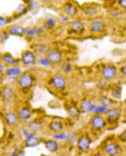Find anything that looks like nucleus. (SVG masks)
Instances as JSON below:
<instances>
[{
	"instance_id": "obj_41",
	"label": "nucleus",
	"mask_w": 126,
	"mask_h": 156,
	"mask_svg": "<svg viewBox=\"0 0 126 156\" xmlns=\"http://www.w3.org/2000/svg\"><path fill=\"white\" fill-rule=\"evenodd\" d=\"M9 23V20L5 17L0 16V27H2Z\"/></svg>"
},
{
	"instance_id": "obj_8",
	"label": "nucleus",
	"mask_w": 126,
	"mask_h": 156,
	"mask_svg": "<svg viewBox=\"0 0 126 156\" xmlns=\"http://www.w3.org/2000/svg\"><path fill=\"white\" fill-rule=\"evenodd\" d=\"M51 65H59L63 60V55L58 48H51L46 55Z\"/></svg>"
},
{
	"instance_id": "obj_49",
	"label": "nucleus",
	"mask_w": 126,
	"mask_h": 156,
	"mask_svg": "<svg viewBox=\"0 0 126 156\" xmlns=\"http://www.w3.org/2000/svg\"><path fill=\"white\" fill-rule=\"evenodd\" d=\"M124 114L126 115V106H125V108H124Z\"/></svg>"
},
{
	"instance_id": "obj_36",
	"label": "nucleus",
	"mask_w": 126,
	"mask_h": 156,
	"mask_svg": "<svg viewBox=\"0 0 126 156\" xmlns=\"http://www.w3.org/2000/svg\"><path fill=\"white\" fill-rule=\"evenodd\" d=\"M80 112V108H77L76 106H70L68 110V113L73 117L77 116Z\"/></svg>"
},
{
	"instance_id": "obj_7",
	"label": "nucleus",
	"mask_w": 126,
	"mask_h": 156,
	"mask_svg": "<svg viewBox=\"0 0 126 156\" xmlns=\"http://www.w3.org/2000/svg\"><path fill=\"white\" fill-rule=\"evenodd\" d=\"M118 73V69L113 64H106L103 66L101 71L102 78L109 81L114 80Z\"/></svg>"
},
{
	"instance_id": "obj_22",
	"label": "nucleus",
	"mask_w": 126,
	"mask_h": 156,
	"mask_svg": "<svg viewBox=\"0 0 126 156\" xmlns=\"http://www.w3.org/2000/svg\"><path fill=\"white\" fill-rule=\"evenodd\" d=\"M2 61L6 65L10 66H18L20 62V59L15 58L10 53H5L2 56Z\"/></svg>"
},
{
	"instance_id": "obj_14",
	"label": "nucleus",
	"mask_w": 126,
	"mask_h": 156,
	"mask_svg": "<svg viewBox=\"0 0 126 156\" xmlns=\"http://www.w3.org/2000/svg\"><path fill=\"white\" fill-rule=\"evenodd\" d=\"M45 31V30L42 27L33 26L24 27V36L30 38H34L42 36L44 34Z\"/></svg>"
},
{
	"instance_id": "obj_43",
	"label": "nucleus",
	"mask_w": 126,
	"mask_h": 156,
	"mask_svg": "<svg viewBox=\"0 0 126 156\" xmlns=\"http://www.w3.org/2000/svg\"><path fill=\"white\" fill-rule=\"evenodd\" d=\"M31 133V132L27 128H26L22 129V134L25 138H27Z\"/></svg>"
},
{
	"instance_id": "obj_50",
	"label": "nucleus",
	"mask_w": 126,
	"mask_h": 156,
	"mask_svg": "<svg viewBox=\"0 0 126 156\" xmlns=\"http://www.w3.org/2000/svg\"><path fill=\"white\" fill-rule=\"evenodd\" d=\"M124 103H125V104L126 105V99H125V100H124Z\"/></svg>"
},
{
	"instance_id": "obj_42",
	"label": "nucleus",
	"mask_w": 126,
	"mask_h": 156,
	"mask_svg": "<svg viewBox=\"0 0 126 156\" xmlns=\"http://www.w3.org/2000/svg\"><path fill=\"white\" fill-rule=\"evenodd\" d=\"M119 71L121 75L126 77V63L120 66Z\"/></svg>"
},
{
	"instance_id": "obj_47",
	"label": "nucleus",
	"mask_w": 126,
	"mask_h": 156,
	"mask_svg": "<svg viewBox=\"0 0 126 156\" xmlns=\"http://www.w3.org/2000/svg\"><path fill=\"white\" fill-rule=\"evenodd\" d=\"M4 70V67L2 65L0 64V73L3 72Z\"/></svg>"
},
{
	"instance_id": "obj_2",
	"label": "nucleus",
	"mask_w": 126,
	"mask_h": 156,
	"mask_svg": "<svg viewBox=\"0 0 126 156\" xmlns=\"http://www.w3.org/2000/svg\"><path fill=\"white\" fill-rule=\"evenodd\" d=\"M35 83V78L30 73H22L18 78L17 84L19 88L24 90H29L33 87Z\"/></svg>"
},
{
	"instance_id": "obj_12",
	"label": "nucleus",
	"mask_w": 126,
	"mask_h": 156,
	"mask_svg": "<svg viewBox=\"0 0 126 156\" xmlns=\"http://www.w3.org/2000/svg\"><path fill=\"white\" fill-rule=\"evenodd\" d=\"M92 140L87 135L83 134L78 136L76 143L77 148L81 151H87L90 150Z\"/></svg>"
},
{
	"instance_id": "obj_34",
	"label": "nucleus",
	"mask_w": 126,
	"mask_h": 156,
	"mask_svg": "<svg viewBox=\"0 0 126 156\" xmlns=\"http://www.w3.org/2000/svg\"><path fill=\"white\" fill-rule=\"evenodd\" d=\"M78 136H79V135L77 134V132H69V133H68V138L67 139L66 141L70 144H76Z\"/></svg>"
},
{
	"instance_id": "obj_25",
	"label": "nucleus",
	"mask_w": 126,
	"mask_h": 156,
	"mask_svg": "<svg viewBox=\"0 0 126 156\" xmlns=\"http://www.w3.org/2000/svg\"><path fill=\"white\" fill-rule=\"evenodd\" d=\"M6 75L10 78H17L22 74L23 70L21 67L18 66H13L6 69Z\"/></svg>"
},
{
	"instance_id": "obj_44",
	"label": "nucleus",
	"mask_w": 126,
	"mask_h": 156,
	"mask_svg": "<svg viewBox=\"0 0 126 156\" xmlns=\"http://www.w3.org/2000/svg\"><path fill=\"white\" fill-rule=\"evenodd\" d=\"M119 138L122 142L126 143V128L123 132L121 133V134L119 136Z\"/></svg>"
},
{
	"instance_id": "obj_16",
	"label": "nucleus",
	"mask_w": 126,
	"mask_h": 156,
	"mask_svg": "<svg viewBox=\"0 0 126 156\" xmlns=\"http://www.w3.org/2000/svg\"><path fill=\"white\" fill-rule=\"evenodd\" d=\"M19 120L23 122H28L32 119L33 116V110L28 106H23L17 112Z\"/></svg>"
},
{
	"instance_id": "obj_33",
	"label": "nucleus",
	"mask_w": 126,
	"mask_h": 156,
	"mask_svg": "<svg viewBox=\"0 0 126 156\" xmlns=\"http://www.w3.org/2000/svg\"><path fill=\"white\" fill-rule=\"evenodd\" d=\"M68 138V132H62L54 133L53 138L58 141H66Z\"/></svg>"
},
{
	"instance_id": "obj_18",
	"label": "nucleus",
	"mask_w": 126,
	"mask_h": 156,
	"mask_svg": "<svg viewBox=\"0 0 126 156\" xmlns=\"http://www.w3.org/2000/svg\"><path fill=\"white\" fill-rule=\"evenodd\" d=\"M95 104V103H94V102L90 99L84 98L80 102L79 108L80 110V112H81L83 113H90L92 112V110L94 108Z\"/></svg>"
},
{
	"instance_id": "obj_30",
	"label": "nucleus",
	"mask_w": 126,
	"mask_h": 156,
	"mask_svg": "<svg viewBox=\"0 0 126 156\" xmlns=\"http://www.w3.org/2000/svg\"><path fill=\"white\" fill-rule=\"evenodd\" d=\"M107 108L103 106L101 104H95L94 108L92 110L91 113L93 114H100V115H105V113L106 112Z\"/></svg>"
},
{
	"instance_id": "obj_6",
	"label": "nucleus",
	"mask_w": 126,
	"mask_h": 156,
	"mask_svg": "<svg viewBox=\"0 0 126 156\" xmlns=\"http://www.w3.org/2000/svg\"><path fill=\"white\" fill-rule=\"evenodd\" d=\"M81 11L85 17L92 19L99 16L101 9L100 6L95 4H88L82 7Z\"/></svg>"
},
{
	"instance_id": "obj_45",
	"label": "nucleus",
	"mask_w": 126,
	"mask_h": 156,
	"mask_svg": "<svg viewBox=\"0 0 126 156\" xmlns=\"http://www.w3.org/2000/svg\"><path fill=\"white\" fill-rule=\"evenodd\" d=\"M23 2V4H25L26 5H27L29 4H30L31 3L36 1V0H22Z\"/></svg>"
},
{
	"instance_id": "obj_48",
	"label": "nucleus",
	"mask_w": 126,
	"mask_h": 156,
	"mask_svg": "<svg viewBox=\"0 0 126 156\" xmlns=\"http://www.w3.org/2000/svg\"><path fill=\"white\" fill-rule=\"evenodd\" d=\"M45 2H47V3H52L54 1H55L56 0H44Z\"/></svg>"
},
{
	"instance_id": "obj_29",
	"label": "nucleus",
	"mask_w": 126,
	"mask_h": 156,
	"mask_svg": "<svg viewBox=\"0 0 126 156\" xmlns=\"http://www.w3.org/2000/svg\"><path fill=\"white\" fill-rule=\"evenodd\" d=\"M98 102L99 104L105 106L107 108H109L113 106L114 99H112V98L105 95H102L99 98Z\"/></svg>"
},
{
	"instance_id": "obj_26",
	"label": "nucleus",
	"mask_w": 126,
	"mask_h": 156,
	"mask_svg": "<svg viewBox=\"0 0 126 156\" xmlns=\"http://www.w3.org/2000/svg\"><path fill=\"white\" fill-rule=\"evenodd\" d=\"M110 93L112 98L114 100L120 99L122 95V88L119 85H113L110 88Z\"/></svg>"
},
{
	"instance_id": "obj_5",
	"label": "nucleus",
	"mask_w": 126,
	"mask_h": 156,
	"mask_svg": "<svg viewBox=\"0 0 126 156\" xmlns=\"http://www.w3.org/2000/svg\"><path fill=\"white\" fill-rule=\"evenodd\" d=\"M80 11L78 6L70 1L65 2L62 8V13L70 19L77 18Z\"/></svg>"
},
{
	"instance_id": "obj_1",
	"label": "nucleus",
	"mask_w": 126,
	"mask_h": 156,
	"mask_svg": "<svg viewBox=\"0 0 126 156\" xmlns=\"http://www.w3.org/2000/svg\"><path fill=\"white\" fill-rule=\"evenodd\" d=\"M107 30V24L105 20L98 17L90 20L88 30L94 36H98L104 34Z\"/></svg>"
},
{
	"instance_id": "obj_24",
	"label": "nucleus",
	"mask_w": 126,
	"mask_h": 156,
	"mask_svg": "<svg viewBox=\"0 0 126 156\" xmlns=\"http://www.w3.org/2000/svg\"><path fill=\"white\" fill-rule=\"evenodd\" d=\"M24 27L20 25L12 24L8 28V33L9 34L14 36H24Z\"/></svg>"
},
{
	"instance_id": "obj_37",
	"label": "nucleus",
	"mask_w": 126,
	"mask_h": 156,
	"mask_svg": "<svg viewBox=\"0 0 126 156\" xmlns=\"http://www.w3.org/2000/svg\"><path fill=\"white\" fill-rule=\"evenodd\" d=\"M116 5L122 11H126V0H117Z\"/></svg>"
},
{
	"instance_id": "obj_32",
	"label": "nucleus",
	"mask_w": 126,
	"mask_h": 156,
	"mask_svg": "<svg viewBox=\"0 0 126 156\" xmlns=\"http://www.w3.org/2000/svg\"><path fill=\"white\" fill-rule=\"evenodd\" d=\"M1 94L4 99L9 101L13 97V91L9 87H4L2 90Z\"/></svg>"
},
{
	"instance_id": "obj_39",
	"label": "nucleus",
	"mask_w": 126,
	"mask_h": 156,
	"mask_svg": "<svg viewBox=\"0 0 126 156\" xmlns=\"http://www.w3.org/2000/svg\"><path fill=\"white\" fill-rule=\"evenodd\" d=\"M70 19L67 16H66L65 15L63 14L62 13L60 14L59 16V20L62 23L67 24V23L70 22Z\"/></svg>"
},
{
	"instance_id": "obj_15",
	"label": "nucleus",
	"mask_w": 126,
	"mask_h": 156,
	"mask_svg": "<svg viewBox=\"0 0 126 156\" xmlns=\"http://www.w3.org/2000/svg\"><path fill=\"white\" fill-rule=\"evenodd\" d=\"M65 123L62 120L54 119L50 121L48 124V129L53 133L63 131L65 129Z\"/></svg>"
},
{
	"instance_id": "obj_19",
	"label": "nucleus",
	"mask_w": 126,
	"mask_h": 156,
	"mask_svg": "<svg viewBox=\"0 0 126 156\" xmlns=\"http://www.w3.org/2000/svg\"><path fill=\"white\" fill-rule=\"evenodd\" d=\"M43 126L42 121L38 119L30 120L27 123V128L31 132L36 133L41 132L43 129Z\"/></svg>"
},
{
	"instance_id": "obj_3",
	"label": "nucleus",
	"mask_w": 126,
	"mask_h": 156,
	"mask_svg": "<svg viewBox=\"0 0 126 156\" xmlns=\"http://www.w3.org/2000/svg\"><path fill=\"white\" fill-rule=\"evenodd\" d=\"M91 128L96 132L103 130L108 125L105 116L100 114H94L90 121Z\"/></svg>"
},
{
	"instance_id": "obj_4",
	"label": "nucleus",
	"mask_w": 126,
	"mask_h": 156,
	"mask_svg": "<svg viewBox=\"0 0 126 156\" xmlns=\"http://www.w3.org/2000/svg\"><path fill=\"white\" fill-rule=\"evenodd\" d=\"M122 114V110L118 107L112 106L108 108L105 115L108 124L114 125L117 123L120 119Z\"/></svg>"
},
{
	"instance_id": "obj_17",
	"label": "nucleus",
	"mask_w": 126,
	"mask_h": 156,
	"mask_svg": "<svg viewBox=\"0 0 126 156\" xmlns=\"http://www.w3.org/2000/svg\"><path fill=\"white\" fill-rule=\"evenodd\" d=\"M41 142V138L36 133L31 132L30 135L26 138L24 140V145L26 147L34 148L38 146Z\"/></svg>"
},
{
	"instance_id": "obj_20",
	"label": "nucleus",
	"mask_w": 126,
	"mask_h": 156,
	"mask_svg": "<svg viewBox=\"0 0 126 156\" xmlns=\"http://www.w3.org/2000/svg\"><path fill=\"white\" fill-rule=\"evenodd\" d=\"M44 146H45V148L48 150L49 152L52 153H56L58 150H59V147H60L59 141L56 140L54 138L47 140L45 142Z\"/></svg>"
},
{
	"instance_id": "obj_40",
	"label": "nucleus",
	"mask_w": 126,
	"mask_h": 156,
	"mask_svg": "<svg viewBox=\"0 0 126 156\" xmlns=\"http://www.w3.org/2000/svg\"><path fill=\"white\" fill-rule=\"evenodd\" d=\"M120 11H121L119 8L117 7L116 9H112L110 11V15L112 17H118L120 15Z\"/></svg>"
},
{
	"instance_id": "obj_28",
	"label": "nucleus",
	"mask_w": 126,
	"mask_h": 156,
	"mask_svg": "<svg viewBox=\"0 0 126 156\" xmlns=\"http://www.w3.org/2000/svg\"><path fill=\"white\" fill-rule=\"evenodd\" d=\"M61 72L65 74H70L74 70V65L70 61H63L60 64Z\"/></svg>"
},
{
	"instance_id": "obj_23",
	"label": "nucleus",
	"mask_w": 126,
	"mask_h": 156,
	"mask_svg": "<svg viewBox=\"0 0 126 156\" xmlns=\"http://www.w3.org/2000/svg\"><path fill=\"white\" fill-rule=\"evenodd\" d=\"M5 121L6 124L9 126H15L16 124H18L19 119L18 117V114L13 112H8L5 115Z\"/></svg>"
},
{
	"instance_id": "obj_13",
	"label": "nucleus",
	"mask_w": 126,
	"mask_h": 156,
	"mask_svg": "<svg viewBox=\"0 0 126 156\" xmlns=\"http://www.w3.org/2000/svg\"><path fill=\"white\" fill-rule=\"evenodd\" d=\"M120 144L117 142L112 141L109 142L108 144H105L103 150L105 153L109 156H115L118 155L120 153Z\"/></svg>"
},
{
	"instance_id": "obj_21",
	"label": "nucleus",
	"mask_w": 126,
	"mask_h": 156,
	"mask_svg": "<svg viewBox=\"0 0 126 156\" xmlns=\"http://www.w3.org/2000/svg\"><path fill=\"white\" fill-rule=\"evenodd\" d=\"M58 26V20L53 16H49L46 19L42 24V27L45 31H52Z\"/></svg>"
},
{
	"instance_id": "obj_46",
	"label": "nucleus",
	"mask_w": 126,
	"mask_h": 156,
	"mask_svg": "<svg viewBox=\"0 0 126 156\" xmlns=\"http://www.w3.org/2000/svg\"><path fill=\"white\" fill-rule=\"evenodd\" d=\"M25 154V152L23 150H19L17 153V155L18 156H23Z\"/></svg>"
},
{
	"instance_id": "obj_11",
	"label": "nucleus",
	"mask_w": 126,
	"mask_h": 156,
	"mask_svg": "<svg viewBox=\"0 0 126 156\" xmlns=\"http://www.w3.org/2000/svg\"><path fill=\"white\" fill-rule=\"evenodd\" d=\"M69 29L73 33L80 35L85 31V24L82 19H74L69 22Z\"/></svg>"
},
{
	"instance_id": "obj_27",
	"label": "nucleus",
	"mask_w": 126,
	"mask_h": 156,
	"mask_svg": "<svg viewBox=\"0 0 126 156\" xmlns=\"http://www.w3.org/2000/svg\"><path fill=\"white\" fill-rule=\"evenodd\" d=\"M50 47L47 44L45 43H41L38 44L36 48V54L39 56H46L47 54Z\"/></svg>"
},
{
	"instance_id": "obj_9",
	"label": "nucleus",
	"mask_w": 126,
	"mask_h": 156,
	"mask_svg": "<svg viewBox=\"0 0 126 156\" xmlns=\"http://www.w3.org/2000/svg\"><path fill=\"white\" fill-rule=\"evenodd\" d=\"M49 84L52 88L56 90H63L67 85V80L63 75H55L49 80Z\"/></svg>"
},
{
	"instance_id": "obj_10",
	"label": "nucleus",
	"mask_w": 126,
	"mask_h": 156,
	"mask_svg": "<svg viewBox=\"0 0 126 156\" xmlns=\"http://www.w3.org/2000/svg\"><path fill=\"white\" fill-rule=\"evenodd\" d=\"M37 55L35 52L31 50H26L22 52L20 58V62L24 66H33L37 63Z\"/></svg>"
},
{
	"instance_id": "obj_38",
	"label": "nucleus",
	"mask_w": 126,
	"mask_h": 156,
	"mask_svg": "<svg viewBox=\"0 0 126 156\" xmlns=\"http://www.w3.org/2000/svg\"><path fill=\"white\" fill-rule=\"evenodd\" d=\"M98 88L100 89V90H103L105 89H106L108 87V81L105 80V79L102 78L99 80L98 83Z\"/></svg>"
},
{
	"instance_id": "obj_35",
	"label": "nucleus",
	"mask_w": 126,
	"mask_h": 156,
	"mask_svg": "<svg viewBox=\"0 0 126 156\" xmlns=\"http://www.w3.org/2000/svg\"><path fill=\"white\" fill-rule=\"evenodd\" d=\"M26 10H28L27 9V6H26L25 4H20L19 5H18L17 8L16 9L15 11L14 12L15 15L19 16V15H22V14L24 13Z\"/></svg>"
},
{
	"instance_id": "obj_31",
	"label": "nucleus",
	"mask_w": 126,
	"mask_h": 156,
	"mask_svg": "<svg viewBox=\"0 0 126 156\" xmlns=\"http://www.w3.org/2000/svg\"><path fill=\"white\" fill-rule=\"evenodd\" d=\"M37 63L40 67H42L44 68H47L51 65L49 60H48V59L46 56H39L37 58Z\"/></svg>"
}]
</instances>
